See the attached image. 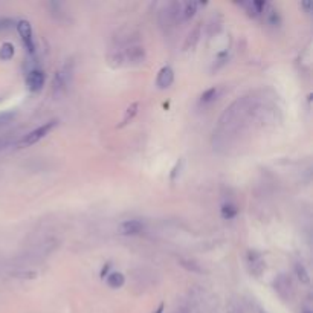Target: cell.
<instances>
[{
    "label": "cell",
    "mask_w": 313,
    "mask_h": 313,
    "mask_svg": "<svg viewBox=\"0 0 313 313\" xmlns=\"http://www.w3.org/2000/svg\"><path fill=\"white\" fill-rule=\"evenodd\" d=\"M147 57V52L142 46L130 44L124 51H119L115 55H112V61H116V64H141Z\"/></svg>",
    "instance_id": "1"
},
{
    "label": "cell",
    "mask_w": 313,
    "mask_h": 313,
    "mask_svg": "<svg viewBox=\"0 0 313 313\" xmlns=\"http://www.w3.org/2000/svg\"><path fill=\"white\" fill-rule=\"evenodd\" d=\"M72 78H74V63L67 61L54 77V81H52L54 95L64 93L69 89V86L72 84Z\"/></svg>",
    "instance_id": "2"
},
{
    "label": "cell",
    "mask_w": 313,
    "mask_h": 313,
    "mask_svg": "<svg viewBox=\"0 0 313 313\" xmlns=\"http://www.w3.org/2000/svg\"><path fill=\"white\" fill-rule=\"evenodd\" d=\"M57 126H58V121H55V119L44 123V124L40 126L38 129H35V130L29 132L28 135H25V138H23V139L18 142V146H20V147H29V146H34V144H37L40 139H43L44 136L49 135Z\"/></svg>",
    "instance_id": "3"
},
{
    "label": "cell",
    "mask_w": 313,
    "mask_h": 313,
    "mask_svg": "<svg viewBox=\"0 0 313 313\" xmlns=\"http://www.w3.org/2000/svg\"><path fill=\"white\" fill-rule=\"evenodd\" d=\"M274 289L278 294V297L284 301H292L295 297V284H294L292 278L286 274H281L275 278Z\"/></svg>",
    "instance_id": "4"
},
{
    "label": "cell",
    "mask_w": 313,
    "mask_h": 313,
    "mask_svg": "<svg viewBox=\"0 0 313 313\" xmlns=\"http://www.w3.org/2000/svg\"><path fill=\"white\" fill-rule=\"evenodd\" d=\"M17 31L23 40V43H25L26 49L32 54L35 52V41H34V37H32V28L29 25L28 20H20L17 23Z\"/></svg>",
    "instance_id": "5"
},
{
    "label": "cell",
    "mask_w": 313,
    "mask_h": 313,
    "mask_svg": "<svg viewBox=\"0 0 313 313\" xmlns=\"http://www.w3.org/2000/svg\"><path fill=\"white\" fill-rule=\"evenodd\" d=\"M248 263H249V269L251 274L254 277H260L264 272V268H266V263L263 261L261 255L255 251H249L248 252Z\"/></svg>",
    "instance_id": "6"
},
{
    "label": "cell",
    "mask_w": 313,
    "mask_h": 313,
    "mask_svg": "<svg viewBox=\"0 0 313 313\" xmlns=\"http://www.w3.org/2000/svg\"><path fill=\"white\" fill-rule=\"evenodd\" d=\"M26 86L31 92H38L44 86V74L40 69H32L26 77Z\"/></svg>",
    "instance_id": "7"
},
{
    "label": "cell",
    "mask_w": 313,
    "mask_h": 313,
    "mask_svg": "<svg viewBox=\"0 0 313 313\" xmlns=\"http://www.w3.org/2000/svg\"><path fill=\"white\" fill-rule=\"evenodd\" d=\"M174 81V72L170 66H163L159 74H157V78H156V86L159 89H166L170 87Z\"/></svg>",
    "instance_id": "8"
},
{
    "label": "cell",
    "mask_w": 313,
    "mask_h": 313,
    "mask_svg": "<svg viewBox=\"0 0 313 313\" xmlns=\"http://www.w3.org/2000/svg\"><path fill=\"white\" fill-rule=\"evenodd\" d=\"M119 229H121V234H124V235H138L146 229V225L138 219H132V220L123 222Z\"/></svg>",
    "instance_id": "9"
},
{
    "label": "cell",
    "mask_w": 313,
    "mask_h": 313,
    "mask_svg": "<svg viewBox=\"0 0 313 313\" xmlns=\"http://www.w3.org/2000/svg\"><path fill=\"white\" fill-rule=\"evenodd\" d=\"M199 40H200V26H196L194 29H192V31L188 34V37H186V40H185V43H183V51L194 49Z\"/></svg>",
    "instance_id": "10"
},
{
    "label": "cell",
    "mask_w": 313,
    "mask_h": 313,
    "mask_svg": "<svg viewBox=\"0 0 313 313\" xmlns=\"http://www.w3.org/2000/svg\"><path fill=\"white\" fill-rule=\"evenodd\" d=\"M264 15H266V21L271 26H280L281 25V15L272 6H268L266 9H264Z\"/></svg>",
    "instance_id": "11"
},
{
    "label": "cell",
    "mask_w": 313,
    "mask_h": 313,
    "mask_svg": "<svg viewBox=\"0 0 313 313\" xmlns=\"http://www.w3.org/2000/svg\"><path fill=\"white\" fill-rule=\"evenodd\" d=\"M220 95V89L219 87H211L208 90H205L200 96V103L202 104H209L212 101L217 100V96Z\"/></svg>",
    "instance_id": "12"
},
{
    "label": "cell",
    "mask_w": 313,
    "mask_h": 313,
    "mask_svg": "<svg viewBox=\"0 0 313 313\" xmlns=\"http://www.w3.org/2000/svg\"><path fill=\"white\" fill-rule=\"evenodd\" d=\"M126 283V278L121 272H112L109 277H107V284L112 287V289H118L121 287L123 284Z\"/></svg>",
    "instance_id": "13"
},
{
    "label": "cell",
    "mask_w": 313,
    "mask_h": 313,
    "mask_svg": "<svg viewBox=\"0 0 313 313\" xmlns=\"http://www.w3.org/2000/svg\"><path fill=\"white\" fill-rule=\"evenodd\" d=\"M138 109H139V104L138 103H133L132 106H129V109L126 110V115H124V118H123V121H121V124H118V127L121 129V127H124V126H127L132 119L136 116V113H138Z\"/></svg>",
    "instance_id": "14"
},
{
    "label": "cell",
    "mask_w": 313,
    "mask_h": 313,
    "mask_svg": "<svg viewBox=\"0 0 313 313\" xmlns=\"http://www.w3.org/2000/svg\"><path fill=\"white\" fill-rule=\"evenodd\" d=\"M238 214V208H237V205H234V203H225L223 206H222V217L223 219H226V220H231V219H234L235 215Z\"/></svg>",
    "instance_id": "15"
},
{
    "label": "cell",
    "mask_w": 313,
    "mask_h": 313,
    "mask_svg": "<svg viewBox=\"0 0 313 313\" xmlns=\"http://www.w3.org/2000/svg\"><path fill=\"white\" fill-rule=\"evenodd\" d=\"M14 52H15V49H14V44L12 43H3L2 46H0V58L2 60H5V61H8V60H11L12 57H14Z\"/></svg>",
    "instance_id": "16"
},
{
    "label": "cell",
    "mask_w": 313,
    "mask_h": 313,
    "mask_svg": "<svg viewBox=\"0 0 313 313\" xmlns=\"http://www.w3.org/2000/svg\"><path fill=\"white\" fill-rule=\"evenodd\" d=\"M295 272H297L298 280H300L303 284H309V283H310V275H309L307 269L304 268V264L297 263V264H295Z\"/></svg>",
    "instance_id": "17"
},
{
    "label": "cell",
    "mask_w": 313,
    "mask_h": 313,
    "mask_svg": "<svg viewBox=\"0 0 313 313\" xmlns=\"http://www.w3.org/2000/svg\"><path fill=\"white\" fill-rule=\"evenodd\" d=\"M228 58H229V54H228V51H222V52H219V54H217V57H215L214 69L217 70V69H220L222 66H225V64L228 63Z\"/></svg>",
    "instance_id": "18"
},
{
    "label": "cell",
    "mask_w": 313,
    "mask_h": 313,
    "mask_svg": "<svg viewBox=\"0 0 313 313\" xmlns=\"http://www.w3.org/2000/svg\"><path fill=\"white\" fill-rule=\"evenodd\" d=\"M182 266L188 271H192V272H202V268L197 266V264L194 261H186V260H182Z\"/></svg>",
    "instance_id": "19"
},
{
    "label": "cell",
    "mask_w": 313,
    "mask_h": 313,
    "mask_svg": "<svg viewBox=\"0 0 313 313\" xmlns=\"http://www.w3.org/2000/svg\"><path fill=\"white\" fill-rule=\"evenodd\" d=\"M226 313H246V309L242 304H234L228 309Z\"/></svg>",
    "instance_id": "20"
},
{
    "label": "cell",
    "mask_w": 313,
    "mask_h": 313,
    "mask_svg": "<svg viewBox=\"0 0 313 313\" xmlns=\"http://www.w3.org/2000/svg\"><path fill=\"white\" fill-rule=\"evenodd\" d=\"M14 25L12 18H0V29H9Z\"/></svg>",
    "instance_id": "21"
},
{
    "label": "cell",
    "mask_w": 313,
    "mask_h": 313,
    "mask_svg": "<svg viewBox=\"0 0 313 313\" xmlns=\"http://www.w3.org/2000/svg\"><path fill=\"white\" fill-rule=\"evenodd\" d=\"M182 163H183V160L180 159L177 163H176V166L171 170V180H176V177H177V174H180V170H182Z\"/></svg>",
    "instance_id": "22"
},
{
    "label": "cell",
    "mask_w": 313,
    "mask_h": 313,
    "mask_svg": "<svg viewBox=\"0 0 313 313\" xmlns=\"http://www.w3.org/2000/svg\"><path fill=\"white\" fill-rule=\"evenodd\" d=\"M173 313H192V304H185V306H180L177 310H174Z\"/></svg>",
    "instance_id": "23"
},
{
    "label": "cell",
    "mask_w": 313,
    "mask_h": 313,
    "mask_svg": "<svg viewBox=\"0 0 313 313\" xmlns=\"http://www.w3.org/2000/svg\"><path fill=\"white\" fill-rule=\"evenodd\" d=\"M109 269H110V263H107V264H106V266L103 268V271H101V278H103V280L106 278V275H107Z\"/></svg>",
    "instance_id": "24"
},
{
    "label": "cell",
    "mask_w": 313,
    "mask_h": 313,
    "mask_svg": "<svg viewBox=\"0 0 313 313\" xmlns=\"http://www.w3.org/2000/svg\"><path fill=\"white\" fill-rule=\"evenodd\" d=\"M301 8H304L309 14L312 12V3H310V2H303V3H301Z\"/></svg>",
    "instance_id": "25"
},
{
    "label": "cell",
    "mask_w": 313,
    "mask_h": 313,
    "mask_svg": "<svg viewBox=\"0 0 313 313\" xmlns=\"http://www.w3.org/2000/svg\"><path fill=\"white\" fill-rule=\"evenodd\" d=\"M301 313H313V310H312L310 304H304V306L301 307Z\"/></svg>",
    "instance_id": "26"
},
{
    "label": "cell",
    "mask_w": 313,
    "mask_h": 313,
    "mask_svg": "<svg viewBox=\"0 0 313 313\" xmlns=\"http://www.w3.org/2000/svg\"><path fill=\"white\" fill-rule=\"evenodd\" d=\"M162 312H163V303H160V304L157 306V309H156L155 313H162Z\"/></svg>",
    "instance_id": "27"
},
{
    "label": "cell",
    "mask_w": 313,
    "mask_h": 313,
    "mask_svg": "<svg viewBox=\"0 0 313 313\" xmlns=\"http://www.w3.org/2000/svg\"><path fill=\"white\" fill-rule=\"evenodd\" d=\"M257 313H268V312H264V310H261V309H258V310H257Z\"/></svg>",
    "instance_id": "28"
}]
</instances>
